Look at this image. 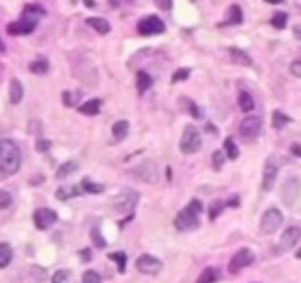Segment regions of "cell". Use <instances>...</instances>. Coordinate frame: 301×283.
Returning a JSON list of instances; mask_svg holds the SVG:
<instances>
[{
	"label": "cell",
	"instance_id": "obj_1",
	"mask_svg": "<svg viewBox=\"0 0 301 283\" xmlns=\"http://www.w3.org/2000/svg\"><path fill=\"white\" fill-rule=\"evenodd\" d=\"M22 151L14 140H0V173L14 175L20 170Z\"/></svg>",
	"mask_w": 301,
	"mask_h": 283
},
{
	"label": "cell",
	"instance_id": "obj_2",
	"mask_svg": "<svg viewBox=\"0 0 301 283\" xmlns=\"http://www.w3.org/2000/svg\"><path fill=\"white\" fill-rule=\"evenodd\" d=\"M199 215H202V202L199 199H193L186 208H182L175 217V228L182 232L195 230L199 228Z\"/></svg>",
	"mask_w": 301,
	"mask_h": 283
},
{
	"label": "cell",
	"instance_id": "obj_3",
	"mask_svg": "<svg viewBox=\"0 0 301 283\" xmlns=\"http://www.w3.org/2000/svg\"><path fill=\"white\" fill-rule=\"evenodd\" d=\"M137 202H140V197H137L135 191H131V188H124V191H120L118 195L113 199V210L120 215H133V210H135Z\"/></svg>",
	"mask_w": 301,
	"mask_h": 283
},
{
	"label": "cell",
	"instance_id": "obj_4",
	"mask_svg": "<svg viewBox=\"0 0 301 283\" xmlns=\"http://www.w3.org/2000/svg\"><path fill=\"white\" fill-rule=\"evenodd\" d=\"M202 148V137H199V131L195 129L193 124H188L182 133V140H180V151L184 155H193Z\"/></svg>",
	"mask_w": 301,
	"mask_h": 283
},
{
	"label": "cell",
	"instance_id": "obj_5",
	"mask_svg": "<svg viewBox=\"0 0 301 283\" xmlns=\"http://www.w3.org/2000/svg\"><path fill=\"white\" fill-rule=\"evenodd\" d=\"M283 224V215L279 208H268L264 215H261V221H259V230L264 232V235H272V232H277L281 228Z\"/></svg>",
	"mask_w": 301,
	"mask_h": 283
},
{
	"label": "cell",
	"instance_id": "obj_6",
	"mask_svg": "<svg viewBox=\"0 0 301 283\" xmlns=\"http://www.w3.org/2000/svg\"><path fill=\"white\" fill-rule=\"evenodd\" d=\"M255 261V252L248 250V248H242V250L235 252V257L231 259V263H228V272L231 274H237L242 272L244 268H248V265H253Z\"/></svg>",
	"mask_w": 301,
	"mask_h": 283
},
{
	"label": "cell",
	"instance_id": "obj_7",
	"mask_svg": "<svg viewBox=\"0 0 301 283\" xmlns=\"http://www.w3.org/2000/svg\"><path fill=\"white\" fill-rule=\"evenodd\" d=\"M259 133H261V118H257V115L244 118V122L239 124V135H242L244 140H248V142L257 140Z\"/></svg>",
	"mask_w": 301,
	"mask_h": 283
},
{
	"label": "cell",
	"instance_id": "obj_8",
	"mask_svg": "<svg viewBox=\"0 0 301 283\" xmlns=\"http://www.w3.org/2000/svg\"><path fill=\"white\" fill-rule=\"evenodd\" d=\"M135 268H137V272L153 276V274H158L162 270V261L158 257H153V254H142V257H137Z\"/></svg>",
	"mask_w": 301,
	"mask_h": 283
},
{
	"label": "cell",
	"instance_id": "obj_9",
	"mask_svg": "<svg viewBox=\"0 0 301 283\" xmlns=\"http://www.w3.org/2000/svg\"><path fill=\"white\" fill-rule=\"evenodd\" d=\"M164 22L160 18H155V16H146V18H142L137 22V33L140 36H155V33H164Z\"/></svg>",
	"mask_w": 301,
	"mask_h": 283
},
{
	"label": "cell",
	"instance_id": "obj_10",
	"mask_svg": "<svg viewBox=\"0 0 301 283\" xmlns=\"http://www.w3.org/2000/svg\"><path fill=\"white\" fill-rule=\"evenodd\" d=\"M55 221H58V215L51 208H38L33 213V224H36L38 230H49Z\"/></svg>",
	"mask_w": 301,
	"mask_h": 283
},
{
	"label": "cell",
	"instance_id": "obj_11",
	"mask_svg": "<svg viewBox=\"0 0 301 283\" xmlns=\"http://www.w3.org/2000/svg\"><path fill=\"white\" fill-rule=\"evenodd\" d=\"M277 175H279V166H277L275 159H268L264 166V177H261V191L264 193H268L272 191V186H275V181H277Z\"/></svg>",
	"mask_w": 301,
	"mask_h": 283
},
{
	"label": "cell",
	"instance_id": "obj_12",
	"mask_svg": "<svg viewBox=\"0 0 301 283\" xmlns=\"http://www.w3.org/2000/svg\"><path fill=\"white\" fill-rule=\"evenodd\" d=\"M133 175L140 177V179L146 181V184H153L155 177H158V166H155V162H150V159H144V162L133 170Z\"/></svg>",
	"mask_w": 301,
	"mask_h": 283
},
{
	"label": "cell",
	"instance_id": "obj_13",
	"mask_svg": "<svg viewBox=\"0 0 301 283\" xmlns=\"http://www.w3.org/2000/svg\"><path fill=\"white\" fill-rule=\"evenodd\" d=\"M299 193H301L299 179H294V177H288L286 184H283V188H281V197H283V202H286L288 206H292V204L297 202Z\"/></svg>",
	"mask_w": 301,
	"mask_h": 283
},
{
	"label": "cell",
	"instance_id": "obj_14",
	"mask_svg": "<svg viewBox=\"0 0 301 283\" xmlns=\"http://www.w3.org/2000/svg\"><path fill=\"white\" fill-rule=\"evenodd\" d=\"M299 237H301V228L299 226H290V228H286L283 230V235H281V241H279V250H290V248L294 246V243L299 241Z\"/></svg>",
	"mask_w": 301,
	"mask_h": 283
},
{
	"label": "cell",
	"instance_id": "obj_15",
	"mask_svg": "<svg viewBox=\"0 0 301 283\" xmlns=\"http://www.w3.org/2000/svg\"><path fill=\"white\" fill-rule=\"evenodd\" d=\"M33 29H36V20H29V18H22L20 22H11V25H7L9 36H25V33H31Z\"/></svg>",
	"mask_w": 301,
	"mask_h": 283
},
{
	"label": "cell",
	"instance_id": "obj_16",
	"mask_svg": "<svg viewBox=\"0 0 301 283\" xmlns=\"http://www.w3.org/2000/svg\"><path fill=\"white\" fill-rule=\"evenodd\" d=\"M228 58H231L235 64H239V66H250V64H253L250 55H248L246 51H242V49H237V47H231V49H228Z\"/></svg>",
	"mask_w": 301,
	"mask_h": 283
},
{
	"label": "cell",
	"instance_id": "obj_17",
	"mask_svg": "<svg viewBox=\"0 0 301 283\" xmlns=\"http://www.w3.org/2000/svg\"><path fill=\"white\" fill-rule=\"evenodd\" d=\"M100 109H102V102H100L98 98L87 100L85 104H80V107H78V111H80L82 115H98V113H100Z\"/></svg>",
	"mask_w": 301,
	"mask_h": 283
},
{
	"label": "cell",
	"instance_id": "obj_18",
	"mask_svg": "<svg viewBox=\"0 0 301 283\" xmlns=\"http://www.w3.org/2000/svg\"><path fill=\"white\" fill-rule=\"evenodd\" d=\"M80 193H82L80 186H62V188H58V191H55V197H58L60 202H66V199L78 197Z\"/></svg>",
	"mask_w": 301,
	"mask_h": 283
},
{
	"label": "cell",
	"instance_id": "obj_19",
	"mask_svg": "<svg viewBox=\"0 0 301 283\" xmlns=\"http://www.w3.org/2000/svg\"><path fill=\"white\" fill-rule=\"evenodd\" d=\"M9 100H11V104H20L22 102V84H20V80H11L9 82Z\"/></svg>",
	"mask_w": 301,
	"mask_h": 283
},
{
	"label": "cell",
	"instance_id": "obj_20",
	"mask_svg": "<svg viewBox=\"0 0 301 283\" xmlns=\"http://www.w3.org/2000/svg\"><path fill=\"white\" fill-rule=\"evenodd\" d=\"M126 135H129V122H126V120L115 122V124H113V140L115 142H122Z\"/></svg>",
	"mask_w": 301,
	"mask_h": 283
},
{
	"label": "cell",
	"instance_id": "obj_21",
	"mask_svg": "<svg viewBox=\"0 0 301 283\" xmlns=\"http://www.w3.org/2000/svg\"><path fill=\"white\" fill-rule=\"evenodd\" d=\"M87 22H89V27H91V29H96L100 33V36H104V33L111 31V25L104 18H87Z\"/></svg>",
	"mask_w": 301,
	"mask_h": 283
},
{
	"label": "cell",
	"instance_id": "obj_22",
	"mask_svg": "<svg viewBox=\"0 0 301 283\" xmlns=\"http://www.w3.org/2000/svg\"><path fill=\"white\" fill-rule=\"evenodd\" d=\"M150 84H153V77L146 71H137V93H146Z\"/></svg>",
	"mask_w": 301,
	"mask_h": 283
},
{
	"label": "cell",
	"instance_id": "obj_23",
	"mask_svg": "<svg viewBox=\"0 0 301 283\" xmlns=\"http://www.w3.org/2000/svg\"><path fill=\"white\" fill-rule=\"evenodd\" d=\"M11 257H14V250H11L9 243H0V268H7L11 263Z\"/></svg>",
	"mask_w": 301,
	"mask_h": 283
},
{
	"label": "cell",
	"instance_id": "obj_24",
	"mask_svg": "<svg viewBox=\"0 0 301 283\" xmlns=\"http://www.w3.org/2000/svg\"><path fill=\"white\" fill-rule=\"evenodd\" d=\"M239 109L246 111V113L255 111V100H253V96H250L248 91H242V93H239Z\"/></svg>",
	"mask_w": 301,
	"mask_h": 283
},
{
	"label": "cell",
	"instance_id": "obj_25",
	"mask_svg": "<svg viewBox=\"0 0 301 283\" xmlns=\"http://www.w3.org/2000/svg\"><path fill=\"white\" fill-rule=\"evenodd\" d=\"M217 276H219V270L217 268H204L202 274L197 276V283H215Z\"/></svg>",
	"mask_w": 301,
	"mask_h": 283
},
{
	"label": "cell",
	"instance_id": "obj_26",
	"mask_svg": "<svg viewBox=\"0 0 301 283\" xmlns=\"http://www.w3.org/2000/svg\"><path fill=\"white\" fill-rule=\"evenodd\" d=\"M29 71H31V73H36V75H44L49 71V62L44 58H38V60H33V62L29 64Z\"/></svg>",
	"mask_w": 301,
	"mask_h": 283
},
{
	"label": "cell",
	"instance_id": "obj_27",
	"mask_svg": "<svg viewBox=\"0 0 301 283\" xmlns=\"http://www.w3.org/2000/svg\"><path fill=\"white\" fill-rule=\"evenodd\" d=\"M80 188H82V193H89V195H98V193L104 191L102 184H96V181H91V179H82Z\"/></svg>",
	"mask_w": 301,
	"mask_h": 283
},
{
	"label": "cell",
	"instance_id": "obj_28",
	"mask_svg": "<svg viewBox=\"0 0 301 283\" xmlns=\"http://www.w3.org/2000/svg\"><path fill=\"white\" fill-rule=\"evenodd\" d=\"M242 20H244L242 7H239V5H231V9H228V22H233V25H239Z\"/></svg>",
	"mask_w": 301,
	"mask_h": 283
},
{
	"label": "cell",
	"instance_id": "obj_29",
	"mask_svg": "<svg viewBox=\"0 0 301 283\" xmlns=\"http://www.w3.org/2000/svg\"><path fill=\"white\" fill-rule=\"evenodd\" d=\"M76 170H78V162H66L60 166L55 175H58V179H64V177H69L71 173H76Z\"/></svg>",
	"mask_w": 301,
	"mask_h": 283
},
{
	"label": "cell",
	"instance_id": "obj_30",
	"mask_svg": "<svg viewBox=\"0 0 301 283\" xmlns=\"http://www.w3.org/2000/svg\"><path fill=\"white\" fill-rule=\"evenodd\" d=\"M286 124H290V118H288L286 113H281V111H275V113H272V126H275V129H283Z\"/></svg>",
	"mask_w": 301,
	"mask_h": 283
},
{
	"label": "cell",
	"instance_id": "obj_31",
	"mask_svg": "<svg viewBox=\"0 0 301 283\" xmlns=\"http://www.w3.org/2000/svg\"><path fill=\"white\" fill-rule=\"evenodd\" d=\"M224 153H226V157L228 159H237L239 157V148H237V144L228 137V140L224 142Z\"/></svg>",
	"mask_w": 301,
	"mask_h": 283
},
{
	"label": "cell",
	"instance_id": "obj_32",
	"mask_svg": "<svg viewBox=\"0 0 301 283\" xmlns=\"http://www.w3.org/2000/svg\"><path fill=\"white\" fill-rule=\"evenodd\" d=\"M109 257H111V261H115L120 272H124V270H126V254L124 252H111Z\"/></svg>",
	"mask_w": 301,
	"mask_h": 283
},
{
	"label": "cell",
	"instance_id": "obj_33",
	"mask_svg": "<svg viewBox=\"0 0 301 283\" xmlns=\"http://www.w3.org/2000/svg\"><path fill=\"white\" fill-rule=\"evenodd\" d=\"M270 25L275 27V29H286V25H288V16L286 14H275L270 18Z\"/></svg>",
	"mask_w": 301,
	"mask_h": 283
},
{
	"label": "cell",
	"instance_id": "obj_34",
	"mask_svg": "<svg viewBox=\"0 0 301 283\" xmlns=\"http://www.w3.org/2000/svg\"><path fill=\"white\" fill-rule=\"evenodd\" d=\"M71 281V272L69 270H58L53 276H51V283H69Z\"/></svg>",
	"mask_w": 301,
	"mask_h": 283
},
{
	"label": "cell",
	"instance_id": "obj_35",
	"mask_svg": "<svg viewBox=\"0 0 301 283\" xmlns=\"http://www.w3.org/2000/svg\"><path fill=\"white\" fill-rule=\"evenodd\" d=\"M62 102H64V107H76L78 93H76V91H64V93H62Z\"/></svg>",
	"mask_w": 301,
	"mask_h": 283
},
{
	"label": "cell",
	"instance_id": "obj_36",
	"mask_svg": "<svg viewBox=\"0 0 301 283\" xmlns=\"http://www.w3.org/2000/svg\"><path fill=\"white\" fill-rule=\"evenodd\" d=\"M102 279H100V274L96 272V270H87L85 274H82V283H100Z\"/></svg>",
	"mask_w": 301,
	"mask_h": 283
},
{
	"label": "cell",
	"instance_id": "obj_37",
	"mask_svg": "<svg viewBox=\"0 0 301 283\" xmlns=\"http://www.w3.org/2000/svg\"><path fill=\"white\" fill-rule=\"evenodd\" d=\"M91 239H93V243H96L98 248H104V246H107V241H104V237L100 235V230H98V228H93V230H91Z\"/></svg>",
	"mask_w": 301,
	"mask_h": 283
},
{
	"label": "cell",
	"instance_id": "obj_38",
	"mask_svg": "<svg viewBox=\"0 0 301 283\" xmlns=\"http://www.w3.org/2000/svg\"><path fill=\"white\" fill-rule=\"evenodd\" d=\"M188 75H191V69H177L175 73H173V82H182V80H186Z\"/></svg>",
	"mask_w": 301,
	"mask_h": 283
},
{
	"label": "cell",
	"instance_id": "obj_39",
	"mask_svg": "<svg viewBox=\"0 0 301 283\" xmlns=\"http://www.w3.org/2000/svg\"><path fill=\"white\" fill-rule=\"evenodd\" d=\"M9 206H11V195L7 191H0V210L9 208Z\"/></svg>",
	"mask_w": 301,
	"mask_h": 283
},
{
	"label": "cell",
	"instance_id": "obj_40",
	"mask_svg": "<svg viewBox=\"0 0 301 283\" xmlns=\"http://www.w3.org/2000/svg\"><path fill=\"white\" fill-rule=\"evenodd\" d=\"M221 164H224V153H221V151H215V153H213V166H215V170H219Z\"/></svg>",
	"mask_w": 301,
	"mask_h": 283
},
{
	"label": "cell",
	"instance_id": "obj_41",
	"mask_svg": "<svg viewBox=\"0 0 301 283\" xmlns=\"http://www.w3.org/2000/svg\"><path fill=\"white\" fill-rule=\"evenodd\" d=\"M224 206H226L224 202H215V204H213V208H210V215H208V217H210V219H215L217 215L221 213V208H224Z\"/></svg>",
	"mask_w": 301,
	"mask_h": 283
},
{
	"label": "cell",
	"instance_id": "obj_42",
	"mask_svg": "<svg viewBox=\"0 0 301 283\" xmlns=\"http://www.w3.org/2000/svg\"><path fill=\"white\" fill-rule=\"evenodd\" d=\"M290 73L294 77H301V60H294V62L290 64Z\"/></svg>",
	"mask_w": 301,
	"mask_h": 283
},
{
	"label": "cell",
	"instance_id": "obj_43",
	"mask_svg": "<svg viewBox=\"0 0 301 283\" xmlns=\"http://www.w3.org/2000/svg\"><path fill=\"white\" fill-rule=\"evenodd\" d=\"M155 5L162 9V11H171L173 7V0H155Z\"/></svg>",
	"mask_w": 301,
	"mask_h": 283
},
{
	"label": "cell",
	"instance_id": "obj_44",
	"mask_svg": "<svg viewBox=\"0 0 301 283\" xmlns=\"http://www.w3.org/2000/svg\"><path fill=\"white\" fill-rule=\"evenodd\" d=\"M135 0H111V7H131Z\"/></svg>",
	"mask_w": 301,
	"mask_h": 283
},
{
	"label": "cell",
	"instance_id": "obj_45",
	"mask_svg": "<svg viewBox=\"0 0 301 283\" xmlns=\"http://www.w3.org/2000/svg\"><path fill=\"white\" fill-rule=\"evenodd\" d=\"M27 14H38V16H42V14H44V9L36 7V5H27V7H25V16H27Z\"/></svg>",
	"mask_w": 301,
	"mask_h": 283
},
{
	"label": "cell",
	"instance_id": "obj_46",
	"mask_svg": "<svg viewBox=\"0 0 301 283\" xmlns=\"http://www.w3.org/2000/svg\"><path fill=\"white\" fill-rule=\"evenodd\" d=\"M49 146H51V144H49L47 140H38V142H36V148H38L40 153H47V151H49Z\"/></svg>",
	"mask_w": 301,
	"mask_h": 283
},
{
	"label": "cell",
	"instance_id": "obj_47",
	"mask_svg": "<svg viewBox=\"0 0 301 283\" xmlns=\"http://www.w3.org/2000/svg\"><path fill=\"white\" fill-rule=\"evenodd\" d=\"M188 111H191L193 118H202V111L197 109V104H195V102H188Z\"/></svg>",
	"mask_w": 301,
	"mask_h": 283
},
{
	"label": "cell",
	"instance_id": "obj_48",
	"mask_svg": "<svg viewBox=\"0 0 301 283\" xmlns=\"http://www.w3.org/2000/svg\"><path fill=\"white\" fill-rule=\"evenodd\" d=\"M80 259H82V261H91V250H89V248H87V250H80Z\"/></svg>",
	"mask_w": 301,
	"mask_h": 283
},
{
	"label": "cell",
	"instance_id": "obj_49",
	"mask_svg": "<svg viewBox=\"0 0 301 283\" xmlns=\"http://www.w3.org/2000/svg\"><path fill=\"white\" fill-rule=\"evenodd\" d=\"M294 38H297V40H301V25L294 27Z\"/></svg>",
	"mask_w": 301,
	"mask_h": 283
},
{
	"label": "cell",
	"instance_id": "obj_50",
	"mask_svg": "<svg viewBox=\"0 0 301 283\" xmlns=\"http://www.w3.org/2000/svg\"><path fill=\"white\" fill-rule=\"evenodd\" d=\"M292 155H299V157H301V146H299V144H294V146H292Z\"/></svg>",
	"mask_w": 301,
	"mask_h": 283
},
{
	"label": "cell",
	"instance_id": "obj_51",
	"mask_svg": "<svg viewBox=\"0 0 301 283\" xmlns=\"http://www.w3.org/2000/svg\"><path fill=\"white\" fill-rule=\"evenodd\" d=\"M87 7H96V0H85Z\"/></svg>",
	"mask_w": 301,
	"mask_h": 283
},
{
	"label": "cell",
	"instance_id": "obj_52",
	"mask_svg": "<svg viewBox=\"0 0 301 283\" xmlns=\"http://www.w3.org/2000/svg\"><path fill=\"white\" fill-rule=\"evenodd\" d=\"M266 3H270V5H281L283 0H266Z\"/></svg>",
	"mask_w": 301,
	"mask_h": 283
},
{
	"label": "cell",
	"instance_id": "obj_53",
	"mask_svg": "<svg viewBox=\"0 0 301 283\" xmlns=\"http://www.w3.org/2000/svg\"><path fill=\"white\" fill-rule=\"evenodd\" d=\"M297 259H301V248H299V250H297Z\"/></svg>",
	"mask_w": 301,
	"mask_h": 283
},
{
	"label": "cell",
	"instance_id": "obj_54",
	"mask_svg": "<svg viewBox=\"0 0 301 283\" xmlns=\"http://www.w3.org/2000/svg\"><path fill=\"white\" fill-rule=\"evenodd\" d=\"M0 51H5V44L3 42H0Z\"/></svg>",
	"mask_w": 301,
	"mask_h": 283
}]
</instances>
